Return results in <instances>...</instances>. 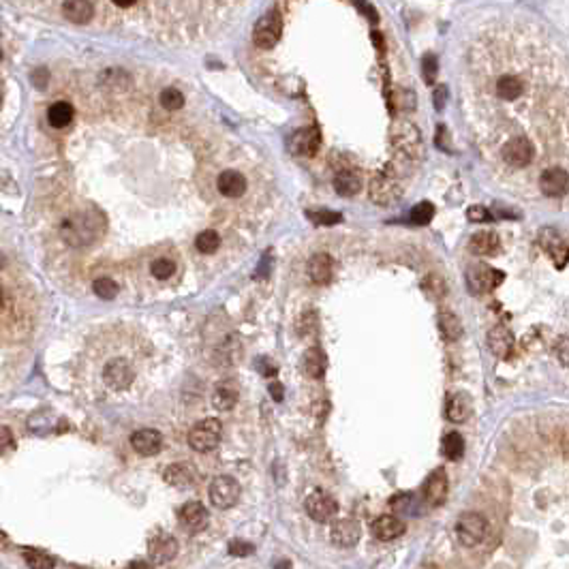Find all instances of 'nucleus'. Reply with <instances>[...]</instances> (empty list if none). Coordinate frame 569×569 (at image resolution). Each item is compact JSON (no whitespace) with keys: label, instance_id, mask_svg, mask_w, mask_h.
I'll list each match as a JSON object with an SVG mask.
<instances>
[{"label":"nucleus","instance_id":"nucleus-42","mask_svg":"<svg viewBox=\"0 0 569 569\" xmlns=\"http://www.w3.org/2000/svg\"><path fill=\"white\" fill-rule=\"evenodd\" d=\"M24 561L28 567H35V569H49L54 567V559L45 552H39V550H24Z\"/></svg>","mask_w":569,"mask_h":569},{"label":"nucleus","instance_id":"nucleus-25","mask_svg":"<svg viewBox=\"0 0 569 569\" xmlns=\"http://www.w3.org/2000/svg\"><path fill=\"white\" fill-rule=\"evenodd\" d=\"M488 347L497 358H509L511 349H514V334L505 326H495L488 334Z\"/></svg>","mask_w":569,"mask_h":569},{"label":"nucleus","instance_id":"nucleus-4","mask_svg":"<svg viewBox=\"0 0 569 569\" xmlns=\"http://www.w3.org/2000/svg\"><path fill=\"white\" fill-rule=\"evenodd\" d=\"M240 495H242V486L240 481L232 475H218L212 479L210 488H208V497H210V503L216 507V509H230L234 507L238 501H240Z\"/></svg>","mask_w":569,"mask_h":569},{"label":"nucleus","instance_id":"nucleus-20","mask_svg":"<svg viewBox=\"0 0 569 569\" xmlns=\"http://www.w3.org/2000/svg\"><path fill=\"white\" fill-rule=\"evenodd\" d=\"M469 250L477 257H495L501 253V238L495 232H477L469 240Z\"/></svg>","mask_w":569,"mask_h":569},{"label":"nucleus","instance_id":"nucleus-5","mask_svg":"<svg viewBox=\"0 0 569 569\" xmlns=\"http://www.w3.org/2000/svg\"><path fill=\"white\" fill-rule=\"evenodd\" d=\"M368 193H371V199L377 204V206H394L396 202H401V197H403V186L398 184V178L390 172L385 174H377L373 180H371V189H368Z\"/></svg>","mask_w":569,"mask_h":569},{"label":"nucleus","instance_id":"nucleus-49","mask_svg":"<svg viewBox=\"0 0 569 569\" xmlns=\"http://www.w3.org/2000/svg\"><path fill=\"white\" fill-rule=\"evenodd\" d=\"M556 353H559V358H561V364L567 366V336H561V338H559Z\"/></svg>","mask_w":569,"mask_h":569},{"label":"nucleus","instance_id":"nucleus-11","mask_svg":"<svg viewBox=\"0 0 569 569\" xmlns=\"http://www.w3.org/2000/svg\"><path fill=\"white\" fill-rule=\"evenodd\" d=\"M535 148L527 137H514L503 146V161L511 167H527L533 161Z\"/></svg>","mask_w":569,"mask_h":569},{"label":"nucleus","instance_id":"nucleus-17","mask_svg":"<svg viewBox=\"0 0 569 569\" xmlns=\"http://www.w3.org/2000/svg\"><path fill=\"white\" fill-rule=\"evenodd\" d=\"M161 445H163V437L154 428H141L131 435V447L137 454H141V456H154V454L161 451Z\"/></svg>","mask_w":569,"mask_h":569},{"label":"nucleus","instance_id":"nucleus-56","mask_svg":"<svg viewBox=\"0 0 569 569\" xmlns=\"http://www.w3.org/2000/svg\"><path fill=\"white\" fill-rule=\"evenodd\" d=\"M131 567H144L146 569V567H150V563H146V561H133Z\"/></svg>","mask_w":569,"mask_h":569},{"label":"nucleus","instance_id":"nucleus-43","mask_svg":"<svg viewBox=\"0 0 569 569\" xmlns=\"http://www.w3.org/2000/svg\"><path fill=\"white\" fill-rule=\"evenodd\" d=\"M413 503H415L413 495H407V492L396 495V497L390 499V507H392L394 511H398V514H405V511H413V507H411Z\"/></svg>","mask_w":569,"mask_h":569},{"label":"nucleus","instance_id":"nucleus-22","mask_svg":"<svg viewBox=\"0 0 569 569\" xmlns=\"http://www.w3.org/2000/svg\"><path fill=\"white\" fill-rule=\"evenodd\" d=\"M216 189L223 197H232L238 199L246 193V178L236 172V169H227L216 178Z\"/></svg>","mask_w":569,"mask_h":569},{"label":"nucleus","instance_id":"nucleus-44","mask_svg":"<svg viewBox=\"0 0 569 569\" xmlns=\"http://www.w3.org/2000/svg\"><path fill=\"white\" fill-rule=\"evenodd\" d=\"M422 73H424V81L426 83H435L437 77V58L433 54H426L422 58Z\"/></svg>","mask_w":569,"mask_h":569},{"label":"nucleus","instance_id":"nucleus-31","mask_svg":"<svg viewBox=\"0 0 569 569\" xmlns=\"http://www.w3.org/2000/svg\"><path fill=\"white\" fill-rule=\"evenodd\" d=\"M238 403V390L234 385H218L212 394V405L218 411H230Z\"/></svg>","mask_w":569,"mask_h":569},{"label":"nucleus","instance_id":"nucleus-16","mask_svg":"<svg viewBox=\"0 0 569 569\" xmlns=\"http://www.w3.org/2000/svg\"><path fill=\"white\" fill-rule=\"evenodd\" d=\"M567 184H569V178L563 167H550L542 174V178H539V189H542L546 197L567 195Z\"/></svg>","mask_w":569,"mask_h":569},{"label":"nucleus","instance_id":"nucleus-19","mask_svg":"<svg viewBox=\"0 0 569 569\" xmlns=\"http://www.w3.org/2000/svg\"><path fill=\"white\" fill-rule=\"evenodd\" d=\"M163 479L174 488H191L197 481V471L189 463H174L165 469Z\"/></svg>","mask_w":569,"mask_h":569},{"label":"nucleus","instance_id":"nucleus-59","mask_svg":"<svg viewBox=\"0 0 569 569\" xmlns=\"http://www.w3.org/2000/svg\"><path fill=\"white\" fill-rule=\"evenodd\" d=\"M0 103H3V95H0Z\"/></svg>","mask_w":569,"mask_h":569},{"label":"nucleus","instance_id":"nucleus-35","mask_svg":"<svg viewBox=\"0 0 569 569\" xmlns=\"http://www.w3.org/2000/svg\"><path fill=\"white\" fill-rule=\"evenodd\" d=\"M93 291H95L97 298H101V300H113V298L118 296L120 287H118V282L113 280V278L101 276V278H97V280L93 282Z\"/></svg>","mask_w":569,"mask_h":569},{"label":"nucleus","instance_id":"nucleus-45","mask_svg":"<svg viewBox=\"0 0 569 569\" xmlns=\"http://www.w3.org/2000/svg\"><path fill=\"white\" fill-rule=\"evenodd\" d=\"M227 550H230L232 556H238V559H244V556L255 554V546L248 544V542H242V539H234V542H230Z\"/></svg>","mask_w":569,"mask_h":569},{"label":"nucleus","instance_id":"nucleus-21","mask_svg":"<svg viewBox=\"0 0 569 569\" xmlns=\"http://www.w3.org/2000/svg\"><path fill=\"white\" fill-rule=\"evenodd\" d=\"M306 272H308V278L315 282V284H328L332 280V272H334L332 257H330L328 253L312 255V257L308 259Z\"/></svg>","mask_w":569,"mask_h":569},{"label":"nucleus","instance_id":"nucleus-12","mask_svg":"<svg viewBox=\"0 0 569 569\" xmlns=\"http://www.w3.org/2000/svg\"><path fill=\"white\" fill-rule=\"evenodd\" d=\"M424 499L428 501V505L439 507L443 505V501L447 499V490H449V481H447V473L445 469H435L424 481Z\"/></svg>","mask_w":569,"mask_h":569},{"label":"nucleus","instance_id":"nucleus-48","mask_svg":"<svg viewBox=\"0 0 569 569\" xmlns=\"http://www.w3.org/2000/svg\"><path fill=\"white\" fill-rule=\"evenodd\" d=\"M445 99H447V88L445 86H439L435 93H433V101H435V105H437V109H443V105H445Z\"/></svg>","mask_w":569,"mask_h":569},{"label":"nucleus","instance_id":"nucleus-23","mask_svg":"<svg viewBox=\"0 0 569 569\" xmlns=\"http://www.w3.org/2000/svg\"><path fill=\"white\" fill-rule=\"evenodd\" d=\"M405 531H407L405 520L398 516H379L373 522V535L381 539V542H392V539L401 537Z\"/></svg>","mask_w":569,"mask_h":569},{"label":"nucleus","instance_id":"nucleus-46","mask_svg":"<svg viewBox=\"0 0 569 569\" xmlns=\"http://www.w3.org/2000/svg\"><path fill=\"white\" fill-rule=\"evenodd\" d=\"M467 218L471 223H486V221H492V214L486 206H471L467 210Z\"/></svg>","mask_w":569,"mask_h":569},{"label":"nucleus","instance_id":"nucleus-34","mask_svg":"<svg viewBox=\"0 0 569 569\" xmlns=\"http://www.w3.org/2000/svg\"><path fill=\"white\" fill-rule=\"evenodd\" d=\"M54 419L56 417L51 415V411L41 409V411L31 415V419H28V428H31L33 433H37V435H45V433H49L54 428Z\"/></svg>","mask_w":569,"mask_h":569},{"label":"nucleus","instance_id":"nucleus-30","mask_svg":"<svg viewBox=\"0 0 569 569\" xmlns=\"http://www.w3.org/2000/svg\"><path fill=\"white\" fill-rule=\"evenodd\" d=\"M73 116H75V109L71 103L67 101H56L54 105H49L47 109V122L54 127V129H65L73 122Z\"/></svg>","mask_w":569,"mask_h":569},{"label":"nucleus","instance_id":"nucleus-1","mask_svg":"<svg viewBox=\"0 0 569 569\" xmlns=\"http://www.w3.org/2000/svg\"><path fill=\"white\" fill-rule=\"evenodd\" d=\"M103 216L99 212H75L71 216H67L63 221L61 227V236L67 244L81 248V246H90L95 240H99L103 236Z\"/></svg>","mask_w":569,"mask_h":569},{"label":"nucleus","instance_id":"nucleus-10","mask_svg":"<svg viewBox=\"0 0 569 569\" xmlns=\"http://www.w3.org/2000/svg\"><path fill=\"white\" fill-rule=\"evenodd\" d=\"M503 280H505V274L490 266H475L469 272V284L475 294H490Z\"/></svg>","mask_w":569,"mask_h":569},{"label":"nucleus","instance_id":"nucleus-40","mask_svg":"<svg viewBox=\"0 0 569 569\" xmlns=\"http://www.w3.org/2000/svg\"><path fill=\"white\" fill-rule=\"evenodd\" d=\"M150 272H152V276L157 280H167V278H172L176 274V264L172 259L161 257V259H154L150 264Z\"/></svg>","mask_w":569,"mask_h":569},{"label":"nucleus","instance_id":"nucleus-6","mask_svg":"<svg viewBox=\"0 0 569 569\" xmlns=\"http://www.w3.org/2000/svg\"><path fill=\"white\" fill-rule=\"evenodd\" d=\"M456 537L465 548H473L486 537V518L477 511H467L456 522Z\"/></svg>","mask_w":569,"mask_h":569},{"label":"nucleus","instance_id":"nucleus-24","mask_svg":"<svg viewBox=\"0 0 569 569\" xmlns=\"http://www.w3.org/2000/svg\"><path fill=\"white\" fill-rule=\"evenodd\" d=\"M445 415L454 424L467 422L469 415H471V398H469V394H465V392L451 394L447 398V405H445Z\"/></svg>","mask_w":569,"mask_h":569},{"label":"nucleus","instance_id":"nucleus-47","mask_svg":"<svg viewBox=\"0 0 569 569\" xmlns=\"http://www.w3.org/2000/svg\"><path fill=\"white\" fill-rule=\"evenodd\" d=\"M13 447H15V437H13L11 428L0 426V456H5V454L11 451Z\"/></svg>","mask_w":569,"mask_h":569},{"label":"nucleus","instance_id":"nucleus-36","mask_svg":"<svg viewBox=\"0 0 569 569\" xmlns=\"http://www.w3.org/2000/svg\"><path fill=\"white\" fill-rule=\"evenodd\" d=\"M422 289H424V294L428 296V298L439 300V298H443L447 294V284H445V280L441 276L428 274V276L424 278V282H422Z\"/></svg>","mask_w":569,"mask_h":569},{"label":"nucleus","instance_id":"nucleus-41","mask_svg":"<svg viewBox=\"0 0 569 569\" xmlns=\"http://www.w3.org/2000/svg\"><path fill=\"white\" fill-rule=\"evenodd\" d=\"M159 101H161V105H163L165 109L176 111V109H180V107L184 105V95H182L178 88H165V90L161 93Z\"/></svg>","mask_w":569,"mask_h":569},{"label":"nucleus","instance_id":"nucleus-57","mask_svg":"<svg viewBox=\"0 0 569 569\" xmlns=\"http://www.w3.org/2000/svg\"><path fill=\"white\" fill-rule=\"evenodd\" d=\"M3 304H5V291L0 289V308H3Z\"/></svg>","mask_w":569,"mask_h":569},{"label":"nucleus","instance_id":"nucleus-32","mask_svg":"<svg viewBox=\"0 0 569 569\" xmlns=\"http://www.w3.org/2000/svg\"><path fill=\"white\" fill-rule=\"evenodd\" d=\"M497 93L505 101H516L522 95V81L516 75H503L497 81Z\"/></svg>","mask_w":569,"mask_h":569},{"label":"nucleus","instance_id":"nucleus-8","mask_svg":"<svg viewBox=\"0 0 569 569\" xmlns=\"http://www.w3.org/2000/svg\"><path fill=\"white\" fill-rule=\"evenodd\" d=\"M304 507H306L308 518L317 520V522H332L338 514V503L328 492H321V490L312 492L306 499Z\"/></svg>","mask_w":569,"mask_h":569},{"label":"nucleus","instance_id":"nucleus-13","mask_svg":"<svg viewBox=\"0 0 569 569\" xmlns=\"http://www.w3.org/2000/svg\"><path fill=\"white\" fill-rule=\"evenodd\" d=\"M178 518H180V524L191 531V533H199V531H204L208 527V509L199 503V501H189L180 507L178 511Z\"/></svg>","mask_w":569,"mask_h":569},{"label":"nucleus","instance_id":"nucleus-55","mask_svg":"<svg viewBox=\"0 0 569 569\" xmlns=\"http://www.w3.org/2000/svg\"><path fill=\"white\" fill-rule=\"evenodd\" d=\"M113 5H118V7H131V5H135V0H113Z\"/></svg>","mask_w":569,"mask_h":569},{"label":"nucleus","instance_id":"nucleus-60","mask_svg":"<svg viewBox=\"0 0 569 569\" xmlns=\"http://www.w3.org/2000/svg\"><path fill=\"white\" fill-rule=\"evenodd\" d=\"M0 56H3V54H0Z\"/></svg>","mask_w":569,"mask_h":569},{"label":"nucleus","instance_id":"nucleus-53","mask_svg":"<svg viewBox=\"0 0 569 569\" xmlns=\"http://www.w3.org/2000/svg\"><path fill=\"white\" fill-rule=\"evenodd\" d=\"M358 7H360V11H362V13H368V15H371V19H373V22H377V19H379V17H377V11H375L371 5H368V3L364 5V0H358Z\"/></svg>","mask_w":569,"mask_h":569},{"label":"nucleus","instance_id":"nucleus-7","mask_svg":"<svg viewBox=\"0 0 569 569\" xmlns=\"http://www.w3.org/2000/svg\"><path fill=\"white\" fill-rule=\"evenodd\" d=\"M280 31H282L280 15L276 11H270L257 24H255L253 41H255V45H257L259 49H270V47H274L278 43Z\"/></svg>","mask_w":569,"mask_h":569},{"label":"nucleus","instance_id":"nucleus-28","mask_svg":"<svg viewBox=\"0 0 569 569\" xmlns=\"http://www.w3.org/2000/svg\"><path fill=\"white\" fill-rule=\"evenodd\" d=\"M334 191L340 197H353L362 191V178L358 172H351V169H343L338 172L334 178Z\"/></svg>","mask_w":569,"mask_h":569},{"label":"nucleus","instance_id":"nucleus-58","mask_svg":"<svg viewBox=\"0 0 569 569\" xmlns=\"http://www.w3.org/2000/svg\"><path fill=\"white\" fill-rule=\"evenodd\" d=\"M3 268H5V257L0 255V270H3Z\"/></svg>","mask_w":569,"mask_h":569},{"label":"nucleus","instance_id":"nucleus-3","mask_svg":"<svg viewBox=\"0 0 569 569\" xmlns=\"http://www.w3.org/2000/svg\"><path fill=\"white\" fill-rule=\"evenodd\" d=\"M221 437H223V426L218 419L214 417H206L202 422H197L191 433H189V445L195 449V451H212L218 443H221Z\"/></svg>","mask_w":569,"mask_h":569},{"label":"nucleus","instance_id":"nucleus-9","mask_svg":"<svg viewBox=\"0 0 569 569\" xmlns=\"http://www.w3.org/2000/svg\"><path fill=\"white\" fill-rule=\"evenodd\" d=\"M180 552V546H178V539L172 535V533H157L148 539V554L154 563L163 565V563H169L174 561Z\"/></svg>","mask_w":569,"mask_h":569},{"label":"nucleus","instance_id":"nucleus-15","mask_svg":"<svg viewBox=\"0 0 569 569\" xmlns=\"http://www.w3.org/2000/svg\"><path fill=\"white\" fill-rule=\"evenodd\" d=\"M539 244L544 246V250L548 253V257L556 264V268L563 270L565 264H567V242H565V238L559 232L546 227V230L542 232V236H539Z\"/></svg>","mask_w":569,"mask_h":569},{"label":"nucleus","instance_id":"nucleus-37","mask_svg":"<svg viewBox=\"0 0 569 569\" xmlns=\"http://www.w3.org/2000/svg\"><path fill=\"white\" fill-rule=\"evenodd\" d=\"M195 246H197L199 253L212 255V253H216L218 246H221V236H218L216 232H212V230H206V232H202V234L197 236Z\"/></svg>","mask_w":569,"mask_h":569},{"label":"nucleus","instance_id":"nucleus-50","mask_svg":"<svg viewBox=\"0 0 569 569\" xmlns=\"http://www.w3.org/2000/svg\"><path fill=\"white\" fill-rule=\"evenodd\" d=\"M259 364H264V366H259V371H262V375H266V377H274V375L278 373V368H276L272 362H268V360H259Z\"/></svg>","mask_w":569,"mask_h":569},{"label":"nucleus","instance_id":"nucleus-38","mask_svg":"<svg viewBox=\"0 0 569 569\" xmlns=\"http://www.w3.org/2000/svg\"><path fill=\"white\" fill-rule=\"evenodd\" d=\"M306 216L315 223V225H323V227H332L336 223L343 221L338 212L334 210H328V208H315V210H306Z\"/></svg>","mask_w":569,"mask_h":569},{"label":"nucleus","instance_id":"nucleus-33","mask_svg":"<svg viewBox=\"0 0 569 569\" xmlns=\"http://www.w3.org/2000/svg\"><path fill=\"white\" fill-rule=\"evenodd\" d=\"M443 454L449 460H460L465 456V439L460 433H447L441 443Z\"/></svg>","mask_w":569,"mask_h":569},{"label":"nucleus","instance_id":"nucleus-18","mask_svg":"<svg viewBox=\"0 0 569 569\" xmlns=\"http://www.w3.org/2000/svg\"><path fill=\"white\" fill-rule=\"evenodd\" d=\"M330 537L332 542L340 548H351L358 544L360 539V527L355 520L351 518H343V520H336L332 524V531H330Z\"/></svg>","mask_w":569,"mask_h":569},{"label":"nucleus","instance_id":"nucleus-26","mask_svg":"<svg viewBox=\"0 0 569 569\" xmlns=\"http://www.w3.org/2000/svg\"><path fill=\"white\" fill-rule=\"evenodd\" d=\"M302 371L310 379H321L328 371V358L319 347H310L302 358Z\"/></svg>","mask_w":569,"mask_h":569},{"label":"nucleus","instance_id":"nucleus-2","mask_svg":"<svg viewBox=\"0 0 569 569\" xmlns=\"http://www.w3.org/2000/svg\"><path fill=\"white\" fill-rule=\"evenodd\" d=\"M101 379L103 385L111 392H127L137 381V366L129 358L116 355L105 362Z\"/></svg>","mask_w":569,"mask_h":569},{"label":"nucleus","instance_id":"nucleus-39","mask_svg":"<svg viewBox=\"0 0 569 569\" xmlns=\"http://www.w3.org/2000/svg\"><path fill=\"white\" fill-rule=\"evenodd\" d=\"M435 218V206L431 202H419L417 206L411 208V223L413 225H431Z\"/></svg>","mask_w":569,"mask_h":569},{"label":"nucleus","instance_id":"nucleus-27","mask_svg":"<svg viewBox=\"0 0 569 569\" xmlns=\"http://www.w3.org/2000/svg\"><path fill=\"white\" fill-rule=\"evenodd\" d=\"M95 9L90 0H65L63 3V15L73 24H86L90 22Z\"/></svg>","mask_w":569,"mask_h":569},{"label":"nucleus","instance_id":"nucleus-29","mask_svg":"<svg viewBox=\"0 0 569 569\" xmlns=\"http://www.w3.org/2000/svg\"><path fill=\"white\" fill-rule=\"evenodd\" d=\"M437 323H439L441 334H443L447 340H456V338L463 336V321H460V317L456 315V312L449 310V308H441V310H439Z\"/></svg>","mask_w":569,"mask_h":569},{"label":"nucleus","instance_id":"nucleus-51","mask_svg":"<svg viewBox=\"0 0 569 569\" xmlns=\"http://www.w3.org/2000/svg\"><path fill=\"white\" fill-rule=\"evenodd\" d=\"M33 81L37 83L39 88H45V83H47V71L45 69H37L33 73Z\"/></svg>","mask_w":569,"mask_h":569},{"label":"nucleus","instance_id":"nucleus-54","mask_svg":"<svg viewBox=\"0 0 569 569\" xmlns=\"http://www.w3.org/2000/svg\"><path fill=\"white\" fill-rule=\"evenodd\" d=\"M373 41H375L377 49H383V37H381V33H373Z\"/></svg>","mask_w":569,"mask_h":569},{"label":"nucleus","instance_id":"nucleus-52","mask_svg":"<svg viewBox=\"0 0 569 569\" xmlns=\"http://www.w3.org/2000/svg\"><path fill=\"white\" fill-rule=\"evenodd\" d=\"M270 394H272V398H274L276 403H280V401H282V394H284V392H282V385H280L278 381H272V383H270Z\"/></svg>","mask_w":569,"mask_h":569},{"label":"nucleus","instance_id":"nucleus-14","mask_svg":"<svg viewBox=\"0 0 569 569\" xmlns=\"http://www.w3.org/2000/svg\"><path fill=\"white\" fill-rule=\"evenodd\" d=\"M319 144H321L319 131L315 127H306V129H300L291 135L289 150L298 157H312V154H317Z\"/></svg>","mask_w":569,"mask_h":569}]
</instances>
